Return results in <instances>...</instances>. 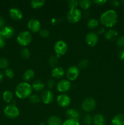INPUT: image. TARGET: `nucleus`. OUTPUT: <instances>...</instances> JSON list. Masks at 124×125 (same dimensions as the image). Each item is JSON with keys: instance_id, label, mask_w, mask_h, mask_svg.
Wrapping results in <instances>:
<instances>
[{"instance_id": "1", "label": "nucleus", "mask_w": 124, "mask_h": 125, "mask_svg": "<svg viewBox=\"0 0 124 125\" xmlns=\"http://www.w3.org/2000/svg\"><path fill=\"white\" fill-rule=\"evenodd\" d=\"M118 17L117 12L114 10H108L102 13L100 18L101 23L108 28L113 27L117 21Z\"/></svg>"}, {"instance_id": "2", "label": "nucleus", "mask_w": 124, "mask_h": 125, "mask_svg": "<svg viewBox=\"0 0 124 125\" xmlns=\"http://www.w3.org/2000/svg\"><path fill=\"white\" fill-rule=\"evenodd\" d=\"M32 92V87L26 82L20 83L15 89L16 95L20 99H25L29 97Z\"/></svg>"}, {"instance_id": "3", "label": "nucleus", "mask_w": 124, "mask_h": 125, "mask_svg": "<svg viewBox=\"0 0 124 125\" xmlns=\"http://www.w3.org/2000/svg\"><path fill=\"white\" fill-rule=\"evenodd\" d=\"M32 36L29 31H22L17 36V42L21 46H27L32 42Z\"/></svg>"}, {"instance_id": "4", "label": "nucleus", "mask_w": 124, "mask_h": 125, "mask_svg": "<svg viewBox=\"0 0 124 125\" xmlns=\"http://www.w3.org/2000/svg\"><path fill=\"white\" fill-rule=\"evenodd\" d=\"M67 19L70 23H75L80 21L81 18V12L79 9L75 8L69 10L67 13Z\"/></svg>"}, {"instance_id": "5", "label": "nucleus", "mask_w": 124, "mask_h": 125, "mask_svg": "<svg viewBox=\"0 0 124 125\" xmlns=\"http://www.w3.org/2000/svg\"><path fill=\"white\" fill-rule=\"evenodd\" d=\"M4 114L9 118H15L19 115V111L14 104H9L5 107Z\"/></svg>"}, {"instance_id": "6", "label": "nucleus", "mask_w": 124, "mask_h": 125, "mask_svg": "<svg viewBox=\"0 0 124 125\" xmlns=\"http://www.w3.org/2000/svg\"><path fill=\"white\" fill-rule=\"evenodd\" d=\"M96 106V101L92 98H87L83 101L81 107L85 112H89L93 111Z\"/></svg>"}, {"instance_id": "7", "label": "nucleus", "mask_w": 124, "mask_h": 125, "mask_svg": "<svg viewBox=\"0 0 124 125\" xmlns=\"http://www.w3.org/2000/svg\"><path fill=\"white\" fill-rule=\"evenodd\" d=\"M54 50L58 57L62 55H64L68 51V45L63 40H59L55 44Z\"/></svg>"}, {"instance_id": "8", "label": "nucleus", "mask_w": 124, "mask_h": 125, "mask_svg": "<svg viewBox=\"0 0 124 125\" xmlns=\"http://www.w3.org/2000/svg\"><path fill=\"white\" fill-rule=\"evenodd\" d=\"M79 68L75 66H71L67 69L66 77L69 80L74 81L79 76Z\"/></svg>"}, {"instance_id": "9", "label": "nucleus", "mask_w": 124, "mask_h": 125, "mask_svg": "<svg viewBox=\"0 0 124 125\" xmlns=\"http://www.w3.org/2000/svg\"><path fill=\"white\" fill-rule=\"evenodd\" d=\"M57 101L58 104L62 107H66L71 103V98L68 95L64 94H60L57 97Z\"/></svg>"}, {"instance_id": "10", "label": "nucleus", "mask_w": 124, "mask_h": 125, "mask_svg": "<svg viewBox=\"0 0 124 125\" xmlns=\"http://www.w3.org/2000/svg\"><path fill=\"white\" fill-rule=\"evenodd\" d=\"M41 101L46 104L51 103L53 100V93L50 90H45L43 91L40 97Z\"/></svg>"}, {"instance_id": "11", "label": "nucleus", "mask_w": 124, "mask_h": 125, "mask_svg": "<svg viewBox=\"0 0 124 125\" xmlns=\"http://www.w3.org/2000/svg\"><path fill=\"white\" fill-rule=\"evenodd\" d=\"M71 83L66 79H62L57 84V89L60 92H66L71 88Z\"/></svg>"}, {"instance_id": "12", "label": "nucleus", "mask_w": 124, "mask_h": 125, "mask_svg": "<svg viewBox=\"0 0 124 125\" xmlns=\"http://www.w3.org/2000/svg\"><path fill=\"white\" fill-rule=\"evenodd\" d=\"M98 35L94 32H89L86 35V42L90 46H94L98 42Z\"/></svg>"}, {"instance_id": "13", "label": "nucleus", "mask_w": 124, "mask_h": 125, "mask_svg": "<svg viewBox=\"0 0 124 125\" xmlns=\"http://www.w3.org/2000/svg\"><path fill=\"white\" fill-rule=\"evenodd\" d=\"M28 28L33 32H37L41 29L40 21L36 19H30L27 23Z\"/></svg>"}, {"instance_id": "14", "label": "nucleus", "mask_w": 124, "mask_h": 125, "mask_svg": "<svg viewBox=\"0 0 124 125\" xmlns=\"http://www.w3.org/2000/svg\"><path fill=\"white\" fill-rule=\"evenodd\" d=\"M14 29L11 26H5L0 31V35L2 38H10L14 34Z\"/></svg>"}, {"instance_id": "15", "label": "nucleus", "mask_w": 124, "mask_h": 125, "mask_svg": "<svg viewBox=\"0 0 124 125\" xmlns=\"http://www.w3.org/2000/svg\"><path fill=\"white\" fill-rule=\"evenodd\" d=\"M9 15L11 18L14 20H19L23 18V13L17 7L11 8L9 10Z\"/></svg>"}, {"instance_id": "16", "label": "nucleus", "mask_w": 124, "mask_h": 125, "mask_svg": "<svg viewBox=\"0 0 124 125\" xmlns=\"http://www.w3.org/2000/svg\"><path fill=\"white\" fill-rule=\"evenodd\" d=\"M64 74V70L60 67H56L52 70V76L53 78L60 79L62 78Z\"/></svg>"}, {"instance_id": "17", "label": "nucleus", "mask_w": 124, "mask_h": 125, "mask_svg": "<svg viewBox=\"0 0 124 125\" xmlns=\"http://www.w3.org/2000/svg\"><path fill=\"white\" fill-rule=\"evenodd\" d=\"M63 122L60 117L56 115H52L47 119L48 125H62Z\"/></svg>"}, {"instance_id": "18", "label": "nucleus", "mask_w": 124, "mask_h": 125, "mask_svg": "<svg viewBox=\"0 0 124 125\" xmlns=\"http://www.w3.org/2000/svg\"><path fill=\"white\" fill-rule=\"evenodd\" d=\"M112 125H124V114H117L114 116L111 122Z\"/></svg>"}, {"instance_id": "19", "label": "nucleus", "mask_w": 124, "mask_h": 125, "mask_svg": "<svg viewBox=\"0 0 124 125\" xmlns=\"http://www.w3.org/2000/svg\"><path fill=\"white\" fill-rule=\"evenodd\" d=\"M118 35V32L116 30L114 29H109L105 33V37L106 39L108 40H114L117 38Z\"/></svg>"}, {"instance_id": "20", "label": "nucleus", "mask_w": 124, "mask_h": 125, "mask_svg": "<svg viewBox=\"0 0 124 125\" xmlns=\"http://www.w3.org/2000/svg\"><path fill=\"white\" fill-rule=\"evenodd\" d=\"M66 115L69 118L68 119L78 120L79 118V114L78 113L77 111L72 109H69L67 110L66 112Z\"/></svg>"}, {"instance_id": "21", "label": "nucleus", "mask_w": 124, "mask_h": 125, "mask_svg": "<svg viewBox=\"0 0 124 125\" xmlns=\"http://www.w3.org/2000/svg\"><path fill=\"white\" fill-rule=\"evenodd\" d=\"M44 84L40 80H35L34 81L32 84V89L35 90V91L40 92L43 90L44 89Z\"/></svg>"}, {"instance_id": "22", "label": "nucleus", "mask_w": 124, "mask_h": 125, "mask_svg": "<svg viewBox=\"0 0 124 125\" xmlns=\"http://www.w3.org/2000/svg\"><path fill=\"white\" fill-rule=\"evenodd\" d=\"M34 76H35V73H34V71L31 69H28L25 71L23 74V79L26 81H29L34 78Z\"/></svg>"}, {"instance_id": "23", "label": "nucleus", "mask_w": 124, "mask_h": 125, "mask_svg": "<svg viewBox=\"0 0 124 125\" xmlns=\"http://www.w3.org/2000/svg\"><path fill=\"white\" fill-rule=\"evenodd\" d=\"M105 118L101 114H96L94 116L93 122L94 125H100L104 124Z\"/></svg>"}, {"instance_id": "24", "label": "nucleus", "mask_w": 124, "mask_h": 125, "mask_svg": "<svg viewBox=\"0 0 124 125\" xmlns=\"http://www.w3.org/2000/svg\"><path fill=\"white\" fill-rule=\"evenodd\" d=\"M2 97H3V100H4V101H6V103H10L13 100V94L12 93V92L9 91V90H6L4 92Z\"/></svg>"}, {"instance_id": "25", "label": "nucleus", "mask_w": 124, "mask_h": 125, "mask_svg": "<svg viewBox=\"0 0 124 125\" xmlns=\"http://www.w3.org/2000/svg\"><path fill=\"white\" fill-rule=\"evenodd\" d=\"M44 3L45 1L44 0H33L30 1V4L34 9L40 8L44 6Z\"/></svg>"}, {"instance_id": "26", "label": "nucleus", "mask_w": 124, "mask_h": 125, "mask_svg": "<svg viewBox=\"0 0 124 125\" xmlns=\"http://www.w3.org/2000/svg\"><path fill=\"white\" fill-rule=\"evenodd\" d=\"M79 5L83 9H88L91 6V1L89 0H80L79 1Z\"/></svg>"}, {"instance_id": "27", "label": "nucleus", "mask_w": 124, "mask_h": 125, "mask_svg": "<svg viewBox=\"0 0 124 125\" xmlns=\"http://www.w3.org/2000/svg\"><path fill=\"white\" fill-rule=\"evenodd\" d=\"M98 24V21L96 18H91L88 22V27L90 29H95L96 27H97Z\"/></svg>"}, {"instance_id": "28", "label": "nucleus", "mask_w": 124, "mask_h": 125, "mask_svg": "<svg viewBox=\"0 0 124 125\" xmlns=\"http://www.w3.org/2000/svg\"><path fill=\"white\" fill-rule=\"evenodd\" d=\"M20 54L23 58L25 59H27L29 58L30 55V52L29 50L26 48H24L21 49L20 51Z\"/></svg>"}, {"instance_id": "29", "label": "nucleus", "mask_w": 124, "mask_h": 125, "mask_svg": "<svg viewBox=\"0 0 124 125\" xmlns=\"http://www.w3.org/2000/svg\"><path fill=\"white\" fill-rule=\"evenodd\" d=\"M9 62L5 57H0V68H7L9 67Z\"/></svg>"}, {"instance_id": "30", "label": "nucleus", "mask_w": 124, "mask_h": 125, "mask_svg": "<svg viewBox=\"0 0 124 125\" xmlns=\"http://www.w3.org/2000/svg\"><path fill=\"white\" fill-rule=\"evenodd\" d=\"M58 56L57 55L55 56V55H53V56H51V57L49 58V63L51 67H55L57 65V63H58Z\"/></svg>"}, {"instance_id": "31", "label": "nucleus", "mask_w": 124, "mask_h": 125, "mask_svg": "<svg viewBox=\"0 0 124 125\" xmlns=\"http://www.w3.org/2000/svg\"><path fill=\"white\" fill-rule=\"evenodd\" d=\"M40 98L36 95H32L29 96V100L33 104H36L40 103Z\"/></svg>"}, {"instance_id": "32", "label": "nucleus", "mask_w": 124, "mask_h": 125, "mask_svg": "<svg viewBox=\"0 0 124 125\" xmlns=\"http://www.w3.org/2000/svg\"><path fill=\"white\" fill-rule=\"evenodd\" d=\"M62 125H80V124H79V122L78 120L68 119L63 122Z\"/></svg>"}, {"instance_id": "33", "label": "nucleus", "mask_w": 124, "mask_h": 125, "mask_svg": "<svg viewBox=\"0 0 124 125\" xmlns=\"http://www.w3.org/2000/svg\"><path fill=\"white\" fill-rule=\"evenodd\" d=\"M68 4L70 9L77 8V6L79 5V1L76 0H69L68 1Z\"/></svg>"}, {"instance_id": "34", "label": "nucleus", "mask_w": 124, "mask_h": 125, "mask_svg": "<svg viewBox=\"0 0 124 125\" xmlns=\"http://www.w3.org/2000/svg\"><path fill=\"white\" fill-rule=\"evenodd\" d=\"M40 35L43 38H47L49 36L50 32L47 29H41L40 31Z\"/></svg>"}, {"instance_id": "35", "label": "nucleus", "mask_w": 124, "mask_h": 125, "mask_svg": "<svg viewBox=\"0 0 124 125\" xmlns=\"http://www.w3.org/2000/svg\"><path fill=\"white\" fill-rule=\"evenodd\" d=\"M117 45L119 48L124 47V36H120L117 39L116 41Z\"/></svg>"}, {"instance_id": "36", "label": "nucleus", "mask_w": 124, "mask_h": 125, "mask_svg": "<svg viewBox=\"0 0 124 125\" xmlns=\"http://www.w3.org/2000/svg\"><path fill=\"white\" fill-rule=\"evenodd\" d=\"M89 62L88 61V59H85L82 60V61H80L79 63V67L81 69H84V68H86L88 65Z\"/></svg>"}, {"instance_id": "37", "label": "nucleus", "mask_w": 124, "mask_h": 125, "mask_svg": "<svg viewBox=\"0 0 124 125\" xmlns=\"http://www.w3.org/2000/svg\"><path fill=\"white\" fill-rule=\"evenodd\" d=\"M92 122V118L91 116L88 114H86L83 117V123L85 125H90Z\"/></svg>"}, {"instance_id": "38", "label": "nucleus", "mask_w": 124, "mask_h": 125, "mask_svg": "<svg viewBox=\"0 0 124 125\" xmlns=\"http://www.w3.org/2000/svg\"><path fill=\"white\" fill-rule=\"evenodd\" d=\"M5 74H6L7 78L11 79V78L14 76V72L10 68H7L5 71Z\"/></svg>"}, {"instance_id": "39", "label": "nucleus", "mask_w": 124, "mask_h": 125, "mask_svg": "<svg viewBox=\"0 0 124 125\" xmlns=\"http://www.w3.org/2000/svg\"><path fill=\"white\" fill-rule=\"evenodd\" d=\"M55 84V81L53 80V79H49L47 81V86H48L49 89H52V88L54 86Z\"/></svg>"}, {"instance_id": "40", "label": "nucleus", "mask_w": 124, "mask_h": 125, "mask_svg": "<svg viewBox=\"0 0 124 125\" xmlns=\"http://www.w3.org/2000/svg\"><path fill=\"white\" fill-rule=\"evenodd\" d=\"M119 57L120 59L124 61V49L121 50L119 52Z\"/></svg>"}, {"instance_id": "41", "label": "nucleus", "mask_w": 124, "mask_h": 125, "mask_svg": "<svg viewBox=\"0 0 124 125\" xmlns=\"http://www.w3.org/2000/svg\"><path fill=\"white\" fill-rule=\"evenodd\" d=\"M94 2L97 5H103L106 2V0H97V1H94Z\"/></svg>"}, {"instance_id": "42", "label": "nucleus", "mask_w": 124, "mask_h": 125, "mask_svg": "<svg viewBox=\"0 0 124 125\" xmlns=\"http://www.w3.org/2000/svg\"><path fill=\"white\" fill-rule=\"evenodd\" d=\"M105 32V30L104 28H102V27H100L97 29V34H99V35L104 34Z\"/></svg>"}, {"instance_id": "43", "label": "nucleus", "mask_w": 124, "mask_h": 125, "mask_svg": "<svg viewBox=\"0 0 124 125\" xmlns=\"http://www.w3.org/2000/svg\"><path fill=\"white\" fill-rule=\"evenodd\" d=\"M6 45V42H5V40L2 38L1 39H0V48H2Z\"/></svg>"}, {"instance_id": "44", "label": "nucleus", "mask_w": 124, "mask_h": 125, "mask_svg": "<svg viewBox=\"0 0 124 125\" xmlns=\"http://www.w3.org/2000/svg\"><path fill=\"white\" fill-rule=\"evenodd\" d=\"M111 3L112 4L114 7H118L119 6V2L118 1H116V0H113V1H111Z\"/></svg>"}, {"instance_id": "45", "label": "nucleus", "mask_w": 124, "mask_h": 125, "mask_svg": "<svg viewBox=\"0 0 124 125\" xmlns=\"http://www.w3.org/2000/svg\"><path fill=\"white\" fill-rule=\"evenodd\" d=\"M4 24H5L4 20L2 17H0V28L3 27L4 26Z\"/></svg>"}, {"instance_id": "46", "label": "nucleus", "mask_w": 124, "mask_h": 125, "mask_svg": "<svg viewBox=\"0 0 124 125\" xmlns=\"http://www.w3.org/2000/svg\"><path fill=\"white\" fill-rule=\"evenodd\" d=\"M4 78V75H3V73H2L1 72H0V82Z\"/></svg>"}, {"instance_id": "47", "label": "nucleus", "mask_w": 124, "mask_h": 125, "mask_svg": "<svg viewBox=\"0 0 124 125\" xmlns=\"http://www.w3.org/2000/svg\"><path fill=\"white\" fill-rule=\"evenodd\" d=\"M39 125H46V124L45 123H44V122H41Z\"/></svg>"}, {"instance_id": "48", "label": "nucleus", "mask_w": 124, "mask_h": 125, "mask_svg": "<svg viewBox=\"0 0 124 125\" xmlns=\"http://www.w3.org/2000/svg\"><path fill=\"white\" fill-rule=\"evenodd\" d=\"M2 37H1V35H0V39H2ZM3 39H4V38H3Z\"/></svg>"}, {"instance_id": "49", "label": "nucleus", "mask_w": 124, "mask_h": 125, "mask_svg": "<svg viewBox=\"0 0 124 125\" xmlns=\"http://www.w3.org/2000/svg\"><path fill=\"white\" fill-rule=\"evenodd\" d=\"M105 125V124H103V125Z\"/></svg>"}, {"instance_id": "50", "label": "nucleus", "mask_w": 124, "mask_h": 125, "mask_svg": "<svg viewBox=\"0 0 124 125\" xmlns=\"http://www.w3.org/2000/svg\"></svg>"}]
</instances>
